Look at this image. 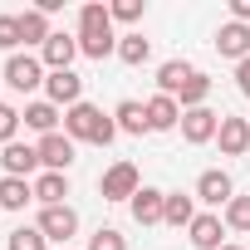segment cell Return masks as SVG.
I'll use <instances>...</instances> for the list:
<instances>
[{"instance_id":"obj_1","label":"cell","mask_w":250,"mask_h":250,"mask_svg":"<svg viewBox=\"0 0 250 250\" xmlns=\"http://www.w3.org/2000/svg\"><path fill=\"white\" fill-rule=\"evenodd\" d=\"M79 54H88V59H108V54H118L113 15H108V5H98V0L79 10Z\"/></svg>"},{"instance_id":"obj_2","label":"cell","mask_w":250,"mask_h":250,"mask_svg":"<svg viewBox=\"0 0 250 250\" xmlns=\"http://www.w3.org/2000/svg\"><path fill=\"white\" fill-rule=\"evenodd\" d=\"M64 133H69L74 143H98V147H108V143L118 138V123L103 118V108H93V103H74V108H64Z\"/></svg>"},{"instance_id":"obj_3","label":"cell","mask_w":250,"mask_h":250,"mask_svg":"<svg viewBox=\"0 0 250 250\" xmlns=\"http://www.w3.org/2000/svg\"><path fill=\"white\" fill-rule=\"evenodd\" d=\"M98 191H103V201H133V196L143 191V177H138L133 162H113V167L103 172Z\"/></svg>"},{"instance_id":"obj_4","label":"cell","mask_w":250,"mask_h":250,"mask_svg":"<svg viewBox=\"0 0 250 250\" xmlns=\"http://www.w3.org/2000/svg\"><path fill=\"white\" fill-rule=\"evenodd\" d=\"M216 133H221V113H216V108H187V113H182V138H187L191 147L211 143Z\"/></svg>"},{"instance_id":"obj_5","label":"cell","mask_w":250,"mask_h":250,"mask_svg":"<svg viewBox=\"0 0 250 250\" xmlns=\"http://www.w3.org/2000/svg\"><path fill=\"white\" fill-rule=\"evenodd\" d=\"M5 83L20 88V93H30V88L44 83V64L30 59V54H10V64H5Z\"/></svg>"},{"instance_id":"obj_6","label":"cell","mask_w":250,"mask_h":250,"mask_svg":"<svg viewBox=\"0 0 250 250\" xmlns=\"http://www.w3.org/2000/svg\"><path fill=\"white\" fill-rule=\"evenodd\" d=\"M44 88H49V103L59 108H74V103H83V79L74 74V69H59V74H49L44 79Z\"/></svg>"},{"instance_id":"obj_7","label":"cell","mask_w":250,"mask_h":250,"mask_svg":"<svg viewBox=\"0 0 250 250\" xmlns=\"http://www.w3.org/2000/svg\"><path fill=\"white\" fill-rule=\"evenodd\" d=\"M69 162H74V138H69V133L40 138V167H44V172H64Z\"/></svg>"},{"instance_id":"obj_8","label":"cell","mask_w":250,"mask_h":250,"mask_svg":"<svg viewBox=\"0 0 250 250\" xmlns=\"http://www.w3.org/2000/svg\"><path fill=\"white\" fill-rule=\"evenodd\" d=\"M40 230H44V240H69L74 230H79V216H74V206H44L40 211Z\"/></svg>"},{"instance_id":"obj_9","label":"cell","mask_w":250,"mask_h":250,"mask_svg":"<svg viewBox=\"0 0 250 250\" xmlns=\"http://www.w3.org/2000/svg\"><path fill=\"white\" fill-rule=\"evenodd\" d=\"M216 143H221L226 157L250 152V118H226V113H221V133H216Z\"/></svg>"},{"instance_id":"obj_10","label":"cell","mask_w":250,"mask_h":250,"mask_svg":"<svg viewBox=\"0 0 250 250\" xmlns=\"http://www.w3.org/2000/svg\"><path fill=\"white\" fill-rule=\"evenodd\" d=\"M216 49H221L226 59H235V64L250 59V25H235V20L221 25V30H216Z\"/></svg>"},{"instance_id":"obj_11","label":"cell","mask_w":250,"mask_h":250,"mask_svg":"<svg viewBox=\"0 0 250 250\" xmlns=\"http://www.w3.org/2000/svg\"><path fill=\"white\" fill-rule=\"evenodd\" d=\"M177 123H182V103H177V98H167V93L147 98V128H152V133H172Z\"/></svg>"},{"instance_id":"obj_12","label":"cell","mask_w":250,"mask_h":250,"mask_svg":"<svg viewBox=\"0 0 250 250\" xmlns=\"http://www.w3.org/2000/svg\"><path fill=\"white\" fill-rule=\"evenodd\" d=\"M230 191H235V187H230V177H226L221 167H211V172L196 177V196H201L206 206H221V201L230 206Z\"/></svg>"},{"instance_id":"obj_13","label":"cell","mask_w":250,"mask_h":250,"mask_svg":"<svg viewBox=\"0 0 250 250\" xmlns=\"http://www.w3.org/2000/svg\"><path fill=\"white\" fill-rule=\"evenodd\" d=\"M162 211H167V191L143 187V191L133 196V221H138V226H157V221H162Z\"/></svg>"},{"instance_id":"obj_14","label":"cell","mask_w":250,"mask_h":250,"mask_svg":"<svg viewBox=\"0 0 250 250\" xmlns=\"http://www.w3.org/2000/svg\"><path fill=\"white\" fill-rule=\"evenodd\" d=\"M0 167H5V177H30L40 167V147H25V143H10L5 152H0Z\"/></svg>"},{"instance_id":"obj_15","label":"cell","mask_w":250,"mask_h":250,"mask_svg":"<svg viewBox=\"0 0 250 250\" xmlns=\"http://www.w3.org/2000/svg\"><path fill=\"white\" fill-rule=\"evenodd\" d=\"M74 54H79V40H69V35H49V44L40 49V64H49V74H59V69L74 64Z\"/></svg>"},{"instance_id":"obj_16","label":"cell","mask_w":250,"mask_h":250,"mask_svg":"<svg viewBox=\"0 0 250 250\" xmlns=\"http://www.w3.org/2000/svg\"><path fill=\"white\" fill-rule=\"evenodd\" d=\"M187 230H191V245H196V250H221V245H226V240H221V216H211V211L196 216Z\"/></svg>"},{"instance_id":"obj_17","label":"cell","mask_w":250,"mask_h":250,"mask_svg":"<svg viewBox=\"0 0 250 250\" xmlns=\"http://www.w3.org/2000/svg\"><path fill=\"white\" fill-rule=\"evenodd\" d=\"M25 201H35V182L0 177V206H5V211H25Z\"/></svg>"},{"instance_id":"obj_18","label":"cell","mask_w":250,"mask_h":250,"mask_svg":"<svg viewBox=\"0 0 250 250\" xmlns=\"http://www.w3.org/2000/svg\"><path fill=\"white\" fill-rule=\"evenodd\" d=\"M113 118H118V128H123V133H133V138L152 133V128H147V103H133V98H123Z\"/></svg>"},{"instance_id":"obj_19","label":"cell","mask_w":250,"mask_h":250,"mask_svg":"<svg viewBox=\"0 0 250 250\" xmlns=\"http://www.w3.org/2000/svg\"><path fill=\"white\" fill-rule=\"evenodd\" d=\"M191 74H196L191 64H182V59H167V64L157 69V88H162L167 98H177V93L187 88V79H191Z\"/></svg>"},{"instance_id":"obj_20","label":"cell","mask_w":250,"mask_h":250,"mask_svg":"<svg viewBox=\"0 0 250 250\" xmlns=\"http://www.w3.org/2000/svg\"><path fill=\"white\" fill-rule=\"evenodd\" d=\"M25 128H35L40 138H49V133L59 128V108H54L49 98H40V103H30V108H25Z\"/></svg>"},{"instance_id":"obj_21","label":"cell","mask_w":250,"mask_h":250,"mask_svg":"<svg viewBox=\"0 0 250 250\" xmlns=\"http://www.w3.org/2000/svg\"><path fill=\"white\" fill-rule=\"evenodd\" d=\"M64 196H69V177H64V172H44V177L35 182V201H44V206H64Z\"/></svg>"},{"instance_id":"obj_22","label":"cell","mask_w":250,"mask_h":250,"mask_svg":"<svg viewBox=\"0 0 250 250\" xmlns=\"http://www.w3.org/2000/svg\"><path fill=\"white\" fill-rule=\"evenodd\" d=\"M20 35H25V44H40V49H44L49 35H54V30H49V15H44V10H25V15H20Z\"/></svg>"},{"instance_id":"obj_23","label":"cell","mask_w":250,"mask_h":250,"mask_svg":"<svg viewBox=\"0 0 250 250\" xmlns=\"http://www.w3.org/2000/svg\"><path fill=\"white\" fill-rule=\"evenodd\" d=\"M206 93H211V79H206V74H191V79H187V88L177 93L182 113H187V108H206Z\"/></svg>"},{"instance_id":"obj_24","label":"cell","mask_w":250,"mask_h":250,"mask_svg":"<svg viewBox=\"0 0 250 250\" xmlns=\"http://www.w3.org/2000/svg\"><path fill=\"white\" fill-rule=\"evenodd\" d=\"M118 59H123V64H147V59H152V44H147L143 35H123V40H118Z\"/></svg>"},{"instance_id":"obj_25","label":"cell","mask_w":250,"mask_h":250,"mask_svg":"<svg viewBox=\"0 0 250 250\" xmlns=\"http://www.w3.org/2000/svg\"><path fill=\"white\" fill-rule=\"evenodd\" d=\"M162 221H167V226H177V230H182V226H191V221H196V211H191V196H182V191H177V196H167V211H162Z\"/></svg>"},{"instance_id":"obj_26","label":"cell","mask_w":250,"mask_h":250,"mask_svg":"<svg viewBox=\"0 0 250 250\" xmlns=\"http://www.w3.org/2000/svg\"><path fill=\"white\" fill-rule=\"evenodd\" d=\"M88 250H128V240H123V230H113V226H98L88 235Z\"/></svg>"},{"instance_id":"obj_27","label":"cell","mask_w":250,"mask_h":250,"mask_svg":"<svg viewBox=\"0 0 250 250\" xmlns=\"http://www.w3.org/2000/svg\"><path fill=\"white\" fill-rule=\"evenodd\" d=\"M10 250H44V230H40V226H20V230H10Z\"/></svg>"},{"instance_id":"obj_28","label":"cell","mask_w":250,"mask_h":250,"mask_svg":"<svg viewBox=\"0 0 250 250\" xmlns=\"http://www.w3.org/2000/svg\"><path fill=\"white\" fill-rule=\"evenodd\" d=\"M226 226H230V230H250V196H230V206H226Z\"/></svg>"},{"instance_id":"obj_29","label":"cell","mask_w":250,"mask_h":250,"mask_svg":"<svg viewBox=\"0 0 250 250\" xmlns=\"http://www.w3.org/2000/svg\"><path fill=\"white\" fill-rule=\"evenodd\" d=\"M25 35H20V15H0V49H20Z\"/></svg>"},{"instance_id":"obj_30","label":"cell","mask_w":250,"mask_h":250,"mask_svg":"<svg viewBox=\"0 0 250 250\" xmlns=\"http://www.w3.org/2000/svg\"><path fill=\"white\" fill-rule=\"evenodd\" d=\"M20 118H25V113H15L10 103H0V143H5V147L15 143V128H20Z\"/></svg>"},{"instance_id":"obj_31","label":"cell","mask_w":250,"mask_h":250,"mask_svg":"<svg viewBox=\"0 0 250 250\" xmlns=\"http://www.w3.org/2000/svg\"><path fill=\"white\" fill-rule=\"evenodd\" d=\"M108 15H113V20H123V25H133V20H143V0H113Z\"/></svg>"},{"instance_id":"obj_32","label":"cell","mask_w":250,"mask_h":250,"mask_svg":"<svg viewBox=\"0 0 250 250\" xmlns=\"http://www.w3.org/2000/svg\"><path fill=\"white\" fill-rule=\"evenodd\" d=\"M235 88L250 98V59H240V64H235Z\"/></svg>"},{"instance_id":"obj_33","label":"cell","mask_w":250,"mask_h":250,"mask_svg":"<svg viewBox=\"0 0 250 250\" xmlns=\"http://www.w3.org/2000/svg\"><path fill=\"white\" fill-rule=\"evenodd\" d=\"M230 15H235V25H245L250 20V0H230Z\"/></svg>"},{"instance_id":"obj_34","label":"cell","mask_w":250,"mask_h":250,"mask_svg":"<svg viewBox=\"0 0 250 250\" xmlns=\"http://www.w3.org/2000/svg\"><path fill=\"white\" fill-rule=\"evenodd\" d=\"M221 250H240V245H221Z\"/></svg>"}]
</instances>
